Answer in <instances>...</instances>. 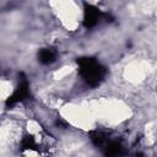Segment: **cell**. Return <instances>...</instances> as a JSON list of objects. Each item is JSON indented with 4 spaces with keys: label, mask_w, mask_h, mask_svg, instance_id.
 I'll return each mask as SVG.
<instances>
[{
    "label": "cell",
    "mask_w": 157,
    "mask_h": 157,
    "mask_svg": "<svg viewBox=\"0 0 157 157\" xmlns=\"http://www.w3.org/2000/svg\"><path fill=\"white\" fill-rule=\"evenodd\" d=\"M124 153L123 146L117 141H107L104 145V155L105 157H121Z\"/></svg>",
    "instance_id": "4"
},
{
    "label": "cell",
    "mask_w": 157,
    "mask_h": 157,
    "mask_svg": "<svg viewBox=\"0 0 157 157\" xmlns=\"http://www.w3.org/2000/svg\"><path fill=\"white\" fill-rule=\"evenodd\" d=\"M77 65H78L80 76L91 87H96L101 85V82L105 77L107 74L105 67L94 58L91 56L80 58L77 60Z\"/></svg>",
    "instance_id": "1"
},
{
    "label": "cell",
    "mask_w": 157,
    "mask_h": 157,
    "mask_svg": "<svg viewBox=\"0 0 157 157\" xmlns=\"http://www.w3.org/2000/svg\"><path fill=\"white\" fill-rule=\"evenodd\" d=\"M22 150H28V148H36V142L32 136H25L22 142H21Z\"/></svg>",
    "instance_id": "7"
},
{
    "label": "cell",
    "mask_w": 157,
    "mask_h": 157,
    "mask_svg": "<svg viewBox=\"0 0 157 157\" xmlns=\"http://www.w3.org/2000/svg\"><path fill=\"white\" fill-rule=\"evenodd\" d=\"M104 16V13L96 6L83 2V26L86 28L94 27Z\"/></svg>",
    "instance_id": "3"
},
{
    "label": "cell",
    "mask_w": 157,
    "mask_h": 157,
    "mask_svg": "<svg viewBox=\"0 0 157 157\" xmlns=\"http://www.w3.org/2000/svg\"><path fill=\"white\" fill-rule=\"evenodd\" d=\"M92 142L96 145V146H104L105 142H107V137L102 132H94L92 135Z\"/></svg>",
    "instance_id": "6"
},
{
    "label": "cell",
    "mask_w": 157,
    "mask_h": 157,
    "mask_svg": "<svg viewBox=\"0 0 157 157\" xmlns=\"http://www.w3.org/2000/svg\"><path fill=\"white\" fill-rule=\"evenodd\" d=\"M55 59H56V50L53 48H43L38 53V60L44 65L54 63Z\"/></svg>",
    "instance_id": "5"
},
{
    "label": "cell",
    "mask_w": 157,
    "mask_h": 157,
    "mask_svg": "<svg viewBox=\"0 0 157 157\" xmlns=\"http://www.w3.org/2000/svg\"><path fill=\"white\" fill-rule=\"evenodd\" d=\"M29 96H31V91H29L28 81H27V78H26L23 75H21L18 86L16 87V90L13 91V93L6 99V107L9 108V107H12V105L16 104V103L23 102V101L27 99Z\"/></svg>",
    "instance_id": "2"
}]
</instances>
